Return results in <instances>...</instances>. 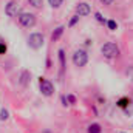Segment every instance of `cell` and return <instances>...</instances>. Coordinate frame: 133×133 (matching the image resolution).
<instances>
[{"label":"cell","instance_id":"obj_1","mask_svg":"<svg viewBox=\"0 0 133 133\" xmlns=\"http://www.w3.org/2000/svg\"><path fill=\"white\" fill-rule=\"evenodd\" d=\"M43 43H45L43 34H40V33L30 34V37H28V45H30V48H33V50H40V48L43 46Z\"/></svg>","mask_w":133,"mask_h":133},{"label":"cell","instance_id":"obj_2","mask_svg":"<svg viewBox=\"0 0 133 133\" xmlns=\"http://www.w3.org/2000/svg\"><path fill=\"white\" fill-rule=\"evenodd\" d=\"M87 62H88V54H87V51H84V50H76L74 54H73V64L76 66H84V65H87Z\"/></svg>","mask_w":133,"mask_h":133},{"label":"cell","instance_id":"obj_3","mask_svg":"<svg viewBox=\"0 0 133 133\" xmlns=\"http://www.w3.org/2000/svg\"><path fill=\"white\" fill-rule=\"evenodd\" d=\"M101 53H102L105 57H115V56L119 54V48L116 46V43L108 42V43H105V45L101 46Z\"/></svg>","mask_w":133,"mask_h":133},{"label":"cell","instance_id":"obj_4","mask_svg":"<svg viewBox=\"0 0 133 133\" xmlns=\"http://www.w3.org/2000/svg\"><path fill=\"white\" fill-rule=\"evenodd\" d=\"M19 22L25 28H33L34 25H36V16L31 14V12H22L19 16Z\"/></svg>","mask_w":133,"mask_h":133},{"label":"cell","instance_id":"obj_5","mask_svg":"<svg viewBox=\"0 0 133 133\" xmlns=\"http://www.w3.org/2000/svg\"><path fill=\"white\" fill-rule=\"evenodd\" d=\"M39 88H40L43 96H53V93H54L53 84L48 79H43V77H40V81H39Z\"/></svg>","mask_w":133,"mask_h":133},{"label":"cell","instance_id":"obj_6","mask_svg":"<svg viewBox=\"0 0 133 133\" xmlns=\"http://www.w3.org/2000/svg\"><path fill=\"white\" fill-rule=\"evenodd\" d=\"M17 9H19V3L17 2H8L6 3V6H5V14L8 16V17H14V16H17Z\"/></svg>","mask_w":133,"mask_h":133},{"label":"cell","instance_id":"obj_7","mask_svg":"<svg viewBox=\"0 0 133 133\" xmlns=\"http://www.w3.org/2000/svg\"><path fill=\"white\" fill-rule=\"evenodd\" d=\"M91 12V8L88 3H79L76 6V16L77 17H84V16H88Z\"/></svg>","mask_w":133,"mask_h":133},{"label":"cell","instance_id":"obj_8","mask_svg":"<svg viewBox=\"0 0 133 133\" xmlns=\"http://www.w3.org/2000/svg\"><path fill=\"white\" fill-rule=\"evenodd\" d=\"M31 81V73L30 71H22V74H20V85H28V82Z\"/></svg>","mask_w":133,"mask_h":133},{"label":"cell","instance_id":"obj_9","mask_svg":"<svg viewBox=\"0 0 133 133\" xmlns=\"http://www.w3.org/2000/svg\"><path fill=\"white\" fill-rule=\"evenodd\" d=\"M64 31H65V26H62V25H61V26H57V28L54 30V33L51 34V40L54 42V40H57V39H61V36L64 34Z\"/></svg>","mask_w":133,"mask_h":133},{"label":"cell","instance_id":"obj_10","mask_svg":"<svg viewBox=\"0 0 133 133\" xmlns=\"http://www.w3.org/2000/svg\"><path fill=\"white\" fill-rule=\"evenodd\" d=\"M87 132H88V133H102V127H101L98 122H93V124H90V125H88Z\"/></svg>","mask_w":133,"mask_h":133},{"label":"cell","instance_id":"obj_11","mask_svg":"<svg viewBox=\"0 0 133 133\" xmlns=\"http://www.w3.org/2000/svg\"><path fill=\"white\" fill-rule=\"evenodd\" d=\"M8 118H9V111L6 108H2L0 110V121H6Z\"/></svg>","mask_w":133,"mask_h":133},{"label":"cell","instance_id":"obj_12","mask_svg":"<svg viewBox=\"0 0 133 133\" xmlns=\"http://www.w3.org/2000/svg\"><path fill=\"white\" fill-rule=\"evenodd\" d=\"M118 105H119L121 108H125L127 105H130V99H127V98H124V99L118 101Z\"/></svg>","mask_w":133,"mask_h":133},{"label":"cell","instance_id":"obj_13","mask_svg":"<svg viewBox=\"0 0 133 133\" xmlns=\"http://www.w3.org/2000/svg\"><path fill=\"white\" fill-rule=\"evenodd\" d=\"M28 2H30V5L34 6V8H40L42 3H43V0H28Z\"/></svg>","mask_w":133,"mask_h":133},{"label":"cell","instance_id":"obj_14","mask_svg":"<svg viewBox=\"0 0 133 133\" xmlns=\"http://www.w3.org/2000/svg\"><path fill=\"white\" fill-rule=\"evenodd\" d=\"M107 26H108V30H111V31H115V30L118 28V23H116L115 20H108V22H107Z\"/></svg>","mask_w":133,"mask_h":133},{"label":"cell","instance_id":"obj_15","mask_svg":"<svg viewBox=\"0 0 133 133\" xmlns=\"http://www.w3.org/2000/svg\"><path fill=\"white\" fill-rule=\"evenodd\" d=\"M48 3L53 6V8H59L62 5V0H48Z\"/></svg>","mask_w":133,"mask_h":133},{"label":"cell","instance_id":"obj_16","mask_svg":"<svg viewBox=\"0 0 133 133\" xmlns=\"http://www.w3.org/2000/svg\"><path fill=\"white\" fill-rule=\"evenodd\" d=\"M66 98V102H68V105H73V104H76V98L73 96V95H68V96H65Z\"/></svg>","mask_w":133,"mask_h":133},{"label":"cell","instance_id":"obj_17","mask_svg":"<svg viewBox=\"0 0 133 133\" xmlns=\"http://www.w3.org/2000/svg\"><path fill=\"white\" fill-rule=\"evenodd\" d=\"M59 59H61V65L64 68V66H65V59H64V51H62V50H59Z\"/></svg>","mask_w":133,"mask_h":133},{"label":"cell","instance_id":"obj_18","mask_svg":"<svg viewBox=\"0 0 133 133\" xmlns=\"http://www.w3.org/2000/svg\"><path fill=\"white\" fill-rule=\"evenodd\" d=\"M77 20H79V17H77V16H74V17H73V19H71V20H70V23H68V26H74V25H76V22H77Z\"/></svg>","mask_w":133,"mask_h":133},{"label":"cell","instance_id":"obj_19","mask_svg":"<svg viewBox=\"0 0 133 133\" xmlns=\"http://www.w3.org/2000/svg\"><path fill=\"white\" fill-rule=\"evenodd\" d=\"M6 53V45L5 42H0V54H5Z\"/></svg>","mask_w":133,"mask_h":133},{"label":"cell","instance_id":"obj_20","mask_svg":"<svg viewBox=\"0 0 133 133\" xmlns=\"http://www.w3.org/2000/svg\"><path fill=\"white\" fill-rule=\"evenodd\" d=\"M115 0H101V3L102 5H110V3H113Z\"/></svg>","mask_w":133,"mask_h":133},{"label":"cell","instance_id":"obj_21","mask_svg":"<svg viewBox=\"0 0 133 133\" xmlns=\"http://www.w3.org/2000/svg\"><path fill=\"white\" fill-rule=\"evenodd\" d=\"M61 101H62V105H64V107H66V105H68V102H66V98H65V96H62V98H61Z\"/></svg>","mask_w":133,"mask_h":133},{"label":"cell","instance_id":"obj_22","mask_svg":"<svg viewBox=\"0 0 133 133\" xmlns=\"http://www.w3.org/2000/svg\"><path fill=\"white\" fill-rule=\"evenodd\" d=\"M96 19H98V20H99V22H105V20H104V17H102V16H101L99 12H96Z\"/></svg>","mask_w":133,"mask_h":133},{"label":"cell","instance_id":"obj_23","mask_svg":"<svg viewBox=\"0 0 133 133\" xmlns=\"http://www.w3.org/2000/svg\"><path fill=\"white\" fill-rule=\"evenodd\" d=\"M0 42H3V40H2V37H0Z\"/></svg>","mask_w":133,"mask_h":133}]
</instances>
